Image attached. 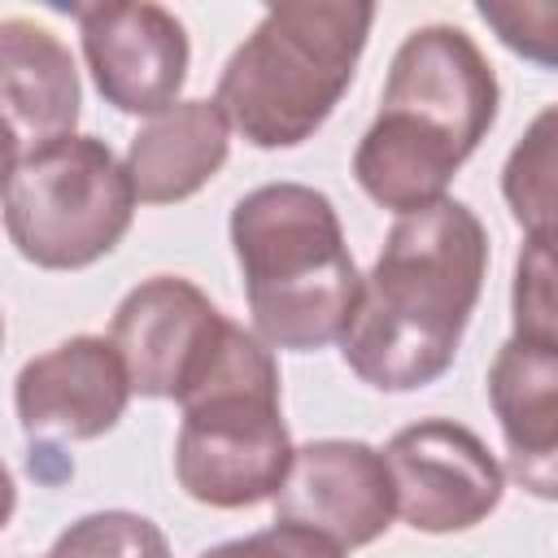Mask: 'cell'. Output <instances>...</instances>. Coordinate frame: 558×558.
Here are the masks:
<instances>
[{
	"instance_id": "cell-1",
	"label": "cell",
	"mask_w": 558,
	"mask_h": 558,
	"mask_svg": "<svg viewBox=\"0 0 558 558\" xmlns=\"http://www.w3.org/2000/svg\"><path fill=\"white\" fill-rule=\"evenodd\" d=\"M488 275V231L466 201L401 214L340 331L344 366L379 392L436 384L462 344Z\"/></svg>"
},
{
	"instance_id": "cell-2",
	"label": "cell",
	"mask_w": 558,
	"mask_h": 558,
	"mask_svg": "<svg viewBox=\"0 0 558 558\" xmlns=\"http://www.w3.org/2000/svg\"><path fill=\"white\" fill-rule=\"evenodd\" d=\"M497 105V74L462 26L427 22L410 31L388 61L379 113L353 153L357 187L397 218L436 205L493 131Z\"/></svg>"
},
{
	"instance_id": "cell-3",
	"label": "cell",
	"mask_w": 558,
	"mask_h": 558,
	"mask_svg": "<svg viewBox=\"0 0 558 558\" xmlns=\"http://www.w3.org/2000/svg\"><path fill=\"white\" fill-rule=\"evenodd\" d=\"M231 248L266 349L314 353L340 340L362 275L327 192L288 179L244 192L231 209Z\"/></svg>"
},
{
	"instance_id": "cell-4",
	"label": "cell",
	"mask_w": 558,
	"mask_h": 558,
	"mask_svg": "<svg viewBox=\"0 0 558 558\" xmlns=\"http://www.w3.org/2000/svg\"><path fill=\"white\" fill-rule=\"evenodd\" d=\"M375 4L288 0L270 4L227 57L214 105L253 148L305 144L349 92L366 52Z\"/></svg>"
},
{
	"instance_id": "cell-5",
	"label": "cell",
	"mask_w": 558,
	"mask_h": 558,
	"mask_svg": "<svg viewBox=\"0 0 558 558\" xmlns=\"http://www.w3.org/2000/svg\"><path fill=\"white\" fill-rule=\"evenodd\" d=\"M174 440L179 488L214 510H244L279 493L292 462V436L279 405L275 353L227 318L209 362L179 397Z\"/></svg>"
},
{
	"instance_id": "cell-6",
	"label": "cell",
	"mask_w": 558,
	"mask_h": 558,
	"mask_svg": "<svg viewBox=\"0 0 558 558\" xmlns=\"http://www.w3.org/2000/svg\"><path fill=\"white\" fill-rule=\"evenodd\" d=\"M135 192L96 135H61L22 153L4 187V231L39 270H83L109 257L135 218Z\"/></svg>"
},
{
	"instance_id": "cell-7",
	"label": "cell",
	"mask_w": 558,
	"mask_h": 558,
	"mask_svg": "<svg viewBox=\"0 0 558 558\" xmlns=\"http://www.w3.org/2000/svg\"><path fill=\"white\" fill-rule=\"evenodd\" d=\"M384 466L401 523L427 536L484 523L506 493L501 462L471 427L453 418H423L401 427L384 449Z\"/></svg>"
},
{
	"instance_id": "cell-8",
	"label": "cell",
	"mask_w": 558,
	"mask_h": 558,
	"mask_svg": "<svg viewBox=\"0 0 558 558\" xmlns=\"http://www.w3.org/2000/svg\"><path fill=\"white\" fill-rule=\"evenodd\" d=\"M227 314L183 275H153L135 283L109 323V344L126 371L131 392L179 401L209 362Z\"/></svg>"
},
{
	"instance_id": "cell-9",
	"label": "cell",
	"mask_w": 558,
	"mask_h": 558,
	"mask_svg": "<svg viewBox=\"0 0 558 558\" xmlns=\"http://www.w3.org/2000/svg\"><path fill=\"white\" fill-rule=\"evenodd\" d=\"M83 57L96 92L118 113L157 118L187 83V31L161 4H78L74 9Z\"/></svg>"
},
{
	"instance_id": "cell-10",
	"label": "cell",
	"mask_w": 558,
	"mask_h": 558,
	"mask_svg": "<svg viewBox=\"0 0 558 558\" xmlns=\"http://www.w3.org/2000/svg\"><path fill=\"white\" fill-rule=\"evenodd\" d=\"M397 519L384 453L366 440H310L292 449L275 493V523H296L340 549L379 541Z\"/></svg>"
},
{
	"instance_id": "cell-11",
	"label": "cell",
	"mask_w": 558,
	"mask_h": 558,
	"mask_svg": "<svg viewBox=\"0 0 558 558\" xmlns=\"http://www.w3.org/2000/svg\"><path fill=\"white\" fill-rule=\"evenodd\" d=\"M131 384L105 336H70L13 379V410L31 440H96L126 414Z\"/></svg>"
},
{
	"instance_id": "cell-12",
	"label": "cell",
	"mask_w": 558,
	"mask_h": 558,
	"mask_svg": "<svg viewBox=\"0 0 558 558\" xmlns=\"http://www.w3.org/2000/svg\"><path fill=\"white\" fill-rule=\"evenodd\" d=\"M488 405L506 436L510 475L549 501L558 493V340L510 336L488 366Z\"/></svg>"
},
{
	"instance_id": "cell-13",
	"label": "cell",
	"mask_w": 558,
	"mask_h": 558,
	"mask_svg": "<svg viewBox=\"0 0 558 558\" xmlns=\"http://www.w3.org/2000/svg\"><path fill=\"white\" fill-rule=\"evenodd\" d=\"M83 105L74 52L31 17L0 22V118L13 126L22 148L74 135Z\"/></svg>"
},
{
	"instance_id": "cell-14",
	"label": "cell",
	"mask_w": 558,
	"mask_h": 558,
	"mask_svg": "<svg viewBox=\"0 0 558 558\" xmlns=\"http://www.w3.org/2000/svg\"><path fill=\"white\" fill-rule=\"evenodd\" d=\"M231 153V126L214 100H174L148 126L135 131L126 148V179L135 201L174 205L196 196Z\"/></svg>"
},
{
	"instance_id": "cell-15",
	"label": "cell",
	"mask_w": 558,
	"mask_h": 558,
	"mask_svg": "<svg viewBox=\"0 0 558 558\" xmlns=\"http://www.w3.org/2000/svg\"><path fill=\"white\" fill-rule=\"evenodd\" d=\"M501 192L527 235H554V109H541L523 140L510 148Z\"/></svg>"
},
{
	"instance_id": "cell-16",
	"label": "cell",
	"mask_w": 558,
	"mask_h": 558,
	"mask_svg": "<svg viewBox=\"0 0 558 558\" xmlns=\"http://www.w3.org/2000/svg\"><path fill=\"white\" fill-rule=\"evenodd\" d=\"M48 558H170V541L135 510H92L52 541Z\"/></svg>"
},
{
	"instance_id": "cell-17",
	"label": "cell",
	"mask_w": 558,
	"mask_h": 558,
	"mask_svg": "<svg viewBox=\"0 0 558 558\" xmlns=\"http://www.w3.org/2000/svg\"><path fill=\"white\" fill-rule=\"evenodd\" d=\"M514 336L558 340L554 323V235H527L514 262Z\"/></svg>"
},
{
	"instance_id": "cell-18",
	"label": "cell",
	"mask_w": 558,
	"mask_h": 558,
	"mask_svg": "<svg viewBox=\"0 0 558 558\" xmlns=\"http://www.w3.org/2000/svg\"><path fill=\"white\" fill-rule=\"evenodd\" d=\"M196 558H344V549L331 545L327 536L310 532V527L275 523V527H262V532H253V536L209 545V549L196 554Z\"/></svg>"
},
{
	"instance_id": "cell-19",
	"label": "cell",
	"mask_w": 558,
	"mask_h": 558,
	"mask_svg": "<svg viewBox=\"0 0 558 558\" xmlns=\"http://www.w3.org/2000/svg\"><path fill=\"white\" fill-rule=\"evenodd\" d=\"M475 9H480V17L488 26H497V39L506 48H514L519 57H527L536 65H554V44H545V39L532 35V17L545 4H475Z\"/></svg>"
},
{
	"instance_id": "cell-20",
	"label": "cell",
	"mask_w": 558,
	"mask_h": 558,
	"mask_svg": "<svg viewBox=\"0 0 558 558\" xmlns=\"http://www.w3.org/2000/svg\"><path fill=\"white\" fill-rule=\"evenodd\" d=\"M22 140L13 135V126L0 118V196H4V187H9V179H13V170H17V161H22Z\"/></svg>"
},
{
	"instance_id": "cell-21",
	"label": "cell",
	"mask_w": 558,
	"mask_h": 558,
	"mask_svg": "<svg viewBox=\"0 0 558 558\" xmlns=\"http://www.w3.org/2000/svg\"><path fill=\"white\" fill-rule=\"evenodd\" d=\"M13 510H17V484H13V471L0 458V527L13 519Z\"/></svg>"
},
{
	"instance_id": "cell-22",
	"label": "cell",
	"mask_w": 558,
	"mask_h": 558,
	"mask_svg": "<svg viewBox=\"0 0 558 558\" xmlns=\"http://www.w3.org/2000/svg\"><path fill=\"white\" fill-rule=\"evenodd\" d=\"M0 344H4V314H0Z\"/></svg>"
}]
</instances>
